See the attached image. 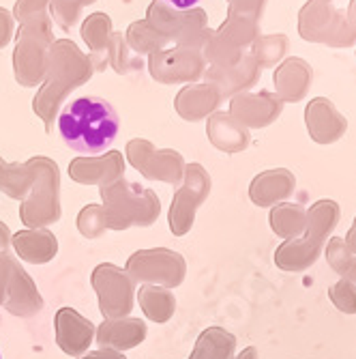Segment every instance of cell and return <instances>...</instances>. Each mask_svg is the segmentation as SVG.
Returning a JSON list of instances; mask_svg holds the SVG:
<instances>
[{
	"label": "cell",
	"mask_w": 356,
	"mask_h": 359,
	"mask_svg": "<svg viewBox=\"0 0 356 359\" xmlns=\"http://www.w3.org/2000/svg\"><path fill=\"white\" fill-rule=\"evenodd\" d=\"M120 129L114 106L101 97H80L62 108L58 116V134L62 142L82 155L106 153Z\"/></svg>",
	"instance_id": "6da1fadb"
},
{
	"label": "cell",
	"mask_w": 356,
	"mask_h": 359,
	"mask_svg": "<svg viewBox=\"0 0 356 359\" xmlns=\"http://www.w3.org/2000/svg\"><path fill=\"white\" fill-rule=\"evenodd\" d=\"M164 3H168V5H172L176 9H189L193 5H198L200 0H164Z\"/></svg>",
	"instance_id": "7a4b0ae2"
},
{
	"label": "cell",
	"mask_w": 356,
	"mask_h": 359,
	"mask_svg": "<svg viewBox=\"0 0 356 359\" xmlns=\"http://www.w3.org/2000/svg\"><path fill=\"white\" fill-rule=\"evenodd\" d=\"M0 359H3V357H0Z\"/></svg>",
	"instance_id": "3957f363"
}]
</instances>
